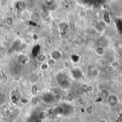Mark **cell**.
<instances>
[{
  "instance_id": "10",
  "label": "cell",
  "mask_w": 122,
  "mask_h": 122,
  "mask_svg": "<svg viewBox=\"0 0 122 122\" xmlns=\"http://www.w3.org/2000/svg\"><path fill=\"white\" fill-rule=\"evenodd\" d=\"M38 90H39V88H38V87H37L36 85H34L32 87V88H31V92H32V94H37Z\"/></svg>"
},
{
  "instance_id": "14",
  "label": "cell",
  "mask_w": 122,
  "mask_h": 122,
  "mask_svg": "<svg viewBox=\"0 0 122 122\" xmlns=\"http://www.w3.org/2000/svg\"><path fill=\"white\" fill-rule=\"evenodd\" d=\"M98 122H107V120H106V119H101L99 120Z\"/></svg>"
},
{
  "instance_id": "12",
  "label": "cell",
  "mask_w": 122,
  "mask_h": 122,
  "mask_svg": "<svg viewBox=\"0 0 122 122\" xmlns=\"http://www.w3.org/2000/svg\"><path fill=\"white\" fill-rule=\"evenodd\" d=\"M38 118L40 119H41V120L44 119L45 118V114H44V112H40V113L39 114Z\"/></svg>"
},
{
  "instance_id": "6",
  "label": "cell",
  "mask_w": 122,
  "mask_h": 122,
  "mask_svg": "<svg viewBox=\"0 0 122 122\" xmlns=\"http://www.w3.org/2000/svg\"><path fill=\"white\" fill-rule=\"evenodd\" d=\"M4 22H5V24H6L7 26H13L14 21V19H13L12 16H6V17L5 18Z\"/></svg>"
},
{
  "instance_id": "13",
  "label": "cell",
  "mask_w": 122,
  "mask_h": 122,
  "mask_svg": "<svg viewBox=\"0 0 122 122\" xmlns=\"http://www.w3.org/2000/svg\"><path fill=\"white\" fill-rule=\"evenodd\" d=\"M42 122V120H41V119H39V118H37L36 119L34 120V122Z\"/></svg>"
},
{
  "instance_id": "1",
  "label": "cell",
  "mask_w": 122,
  "mask_h": 122,
  "mask_svg": "<svg viewBox=\"0 0 122 122\" xmlns=\"http://www.w3.org/2000/svg\"><path fill=\"white\" fill-rule=\"evenodd\" d=\"M118 97L115 94H110L108 97V102L111 107H115L118 104Z\"/></svg>"
},
{
  "instance_id": "4",
  "label": "cell",
  "mask_w": 122,
  "mask_h": 122,
  "mask_svg": "<svg viewBox=\"0 0 122 122\" xmlns=\"http://www.w3.org/2000/svg\"><path fill=\"white\" fill-rule=\"evenodd\" d=\"M36 59L38 62L43 63V62H46V61L48 60V58H47L46 55L43 54V53H40L36 56Z\"/></svg>"
},
{
  "instance_id": "2",
  "label": "cell",
  "mask_w": 122,
  "mask_h": 122,
  "mask_svg": "<svg viewBox=\"0 0 122 122\" xmlns=\"http://www.w3.org/2000/svg\"><path fill=\"white\" fill-rule=\"evenodd\" d=\"M50 56H51L52 58H53L55 61H59V59H61V53L58 50H54V51H52V52H51Z\"/></svg>"
},
{
  "instance_id": "15",
  "label": "cell",
  "mask_w": 122,
  "mask_h": 122,
  "mask_svg": "<svg viewBox=\"0 0 122 122\" xmlns=\"http://www.w3.org/2000/svg\"><path fill=\"white\" fill-rule=\"evenodd\" d=\"M119 121H120V122H122V114L121 115V117H119Z\"/></svg>"
},
{
  "instance_id": "8",
  "label": "cell",
  "mask_w": 122,
  "mask_h": 122,
  "mask_svg": "<svg viewBox=\"0 0 122 122\" xmlns=\"http://www.w3.org/2000/svg\"><path fill=\"white\" fill-rule=\"evenodd\" d=\"M78 14H79V16L80 18L84 19V18H86V17L87 16L88 13H87V11L86 10H81V11H80L79 12Z\"/></svg>"
},
{
  "instance_id": "3",
  "label": "cell",
  "mask_w": 122,
  "mask_h": 122,
  "mask_svg": "<svg viewBox=\"0 0 122 122\" xmlns=\"http://www.w3.org/2000/svg\"><path fill=\"white\" fill-rule=\"evenodd\" d=\"M11 70H12V75H19L21 71H22V67L19 65H13L12 67H11Z\"/></svg>"
},
{
  "instance_id": "11",
  "label": "cell",
  "mask_w": 122,
  "mask_h": 122,
  "mask_svg": "<svg viewBox=\"0 0 122 122\" xmlns=\"http://www.w3.org/2000/svg\"><path fill=\"white\" fill-rule=\"evenodd\" d=\"M45 4L48 6H52L54 3V0H44Z\"/></svg>"
},
{
  "instance_id": "9",
  "label": "cell",
  "mask_w": 122,
  "mask_h": 122,
  "mask_svg": "<svg viewBox=\"0 0 122 122\" xmlns=\"http://www.w3.org/2000/svg\"><path fill=\"white\" fill-rule=\"evenodd\" d=\"M46 62L49 65V67H51V66H54V65H55L57 64V61H55L54 59H53V58H49V59L47 60Z\"/></svg>"
},
{
  "instance_id": "7",
  "label": "cell",
  "mask_w": 122,
  "mask_h": 122,
  "mask_svg": "<svg viewBox=\"0 0 122 122\" xmlns=\"http://www.w3.org/2000/svg\"><path fill=\"white\" fill-rule=\"evenodd\" d=\"M40 66H39V69L41 70H47L49 68V65L47 64V62H43V63H40Z\"/></svg>"
},
{
  "instance_id": "5",
  "label": "cell",
  "mask_w": 122,
  "mask_h": 122,
  "mask_svg": "<svg viewBox=\"0 0 122 122\" xmlns=\"http://www.w3.org/2000/svg\"><path fill=\"white\" fill-rule=\"evenodd\" d=\"M43 99H44V101L45 102L50 103V102H52L54 100V97L51 93H46L43 96Z\"/></svg>"
}]
</instances>
